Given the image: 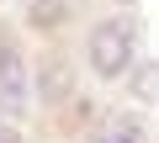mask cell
Masks as SVG:
<instances>
[{"instance_id":"obj_5","label":"cell","mask_w":159,"mask_h":143,"mask_svg":"<svg viewBox=\"0 0 159 143\" xmlns=\"http://www.w3.org/2000/svg\"><path fill=\"white\" fill-rule=\"evenodd\" d=\"M0 143H16V127H11L6 117H0Z\"/></svg>"},{"instance_id":"obj_1","label":"cell","mask_w":159,"mask_h":143,"mask_svg":"<svg viewBox=\"0 0 159 143\" xmlns=\"http://www.w3.org/2000/svg\"><path fill=\"white\" fill-rule=\"evenodd\" d=\"M127 64H133V21L111 16V21H101L90 32V69L106 74V80H117Z\"/></svg>"},{"instance_id":"obj_4","label":"cell","mask_w":159,"mask_h":143,"mask_svg":"<svg viewBox=\"0 0 159 143\" xmlns=\"http://www.w3.org/2000/svg\"><path fill=\"white\" fill-rule=\"evenodd\" d=\"M138 90H143V96H154V90H159V69H148V74H138Z\"/></svg>"},{"instance_id":"obj_3","label":"cell","mask_w":159,"mask_h":143,"mask_svg":"<svg viewBox=\"0 0 159 143\" xmlns=\"http://www.w3.org/2000/svg\"><path fill=\"white\" fill-rule=\"evenodd\" d=\"M96 143H148V132H143V122H138V117H106Z\"/></svg>"},{"instance_id":"obj_2","label":"cell","mask_w":159,"mask_h":143,"mask_svg":"<svg viewBox=\"0 0 159 143\" xmlns=\"http://www.w3.org/2000/svg\"><path fill=\"white\" fill-rule=\"evenodd\" d=\"M0 111H32V74H27V64L16 48H0Z\"/></svg>"}]
</instances>
